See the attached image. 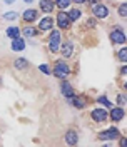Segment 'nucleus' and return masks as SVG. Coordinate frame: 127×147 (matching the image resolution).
I'll list each match as a JSON object with an SVG mask.
<instances>
[{
  "label": "nucleus",
  "instance_id": "f257e3e1",
  "mask_svg": "<svg viewBox=\"0 0 127 147\" xmlns=\"http://www.w3.org/2000/svg\"><path fill=\"white\" fill-rule=\"evenodd\" d=\"M70 72H72V70H70V67L65 64V62H60V60H59V62H55L54 69H52V74H54L57 79H60V80L65 79L67 75H70Z\"/></svg>",
  "mask_w": 127,
  "mask_h": 147
},
{
  "label": "nucleus",
  "instance_id": "f03ea898",
  "mask_svg": "<svg viewBox=\"0 0 127 147\" xmlns=\"http://www.w3.org/2000/svg\"><path fill=\"white\" fill-rule=\"evenodd\" d=\"M60 40H62L60 30H52L50 35H49V47H50L52 52H59V49H60Z\"/></svg>",
  "mask_w": 127,
  "mask_h": 147
},
{
  "label": "nucleus",
  "instance_id": "7ed1b4c3",
  "mask_svg": "<svg viewBox=\"0 0 127 147\" xmlns=\"http://www.w3.org/2000/svg\"><path fill=\"white\" fill-rule=\"evenodd\" d=\"M110 40H112V44H119V45L126 44V34H124V30H122L120 25H117L116 30L110 32Z\"/></svg>",
  "mask_w": 127,
  "mask_h": 147
},
{
  "label": "nucleus",
  "instance_id": "20e7f679",
  "mask_svg": "<svg viewBox=\"0 0 127 147\" xmlns=\"http://www.w3.org/2000/svg\"><path fill=\"white\" fill-rule=\"evenodd\" d=\"M120 137V132H119L117 129H107V130H102L99 132V139L100 140H116V139Z\"/></svg>",
  "mask_w": 127,
  "mask_h": 147
},
{
  "label": "nucleus",
  "instance_id": "39448f33",
  "mask_svg": "<svg viewBox=\"0 0 127 147\" xmlns=\"http://www.w3.org/2000/svg\"><path fill=\"white\" fill-rule=\"evenodd\" d=\"M92 13L95 15L97 18H105L107 15H109V10H107V7L105 5H102V3H94L92 5Z\"/></svg>",
  "mask_w": 127,
  "mask_h": 147
},
{
  "label": "nucleus",
  "instance_id": "423d86ee",
  "mask_svg": "<svg viewBox=\"0 0 127 147\" xmlns=\"http://www.w3.org/2000/svg\"><path fill=\"white\" fill-rule=\"evenodd\" d=\"M60 92H62V95H65L67 99H72L74 95H75L74 87L70 85V82H67L65 79H62V82H60Z\"/></svg>",
  "mask_w": 127,
  "mask_h": 147
},
{
  "label": "nucleus",
  "instance_id": "0eeeda50",
  "mask_svg": "<svg viewBox=\"0 0 127 147\" xmlns=\"http://www.w3.org/2000/svg\"><path fill=\"white\" fill-rule=\"evenodd\" d=\"M59 50H60V54H62L65 59H69V57H72L74 55V44L67 40V42L60 44V49H59Z\"/></svg>",
  "mask_w": 127,
  "mask_h": 147
},
{
  "label": "nucleus",
  "instance_id": "6e6552de",
  "mask_svg": "<svg viewBox=\"0 0 127 147\" xmlns=\"http://www.w3.org/2000/svg\"><path fill=\"white\" fill-rule=\"evenodd\" d=\"M91 115H92V120L94 122H104V120L107 119V110L102 109V107L100 109H94Z\"/></svg>",
  "mask_w": 127,
  "mask_h": 147
},
{
  "label": "nucleus",
  "instance_id": "1a4fd4ad",
  "mask_svg": "<svg viewBox=\"0 0 127 147\" xmlns=\"http://www.w3.org/2000/svg\"><path fill=\"white\" fill-rule=\"evenodd\" d=\"M57 24H59V27L60 28H69L70 27V18L69 15L65 13V12H59V15H57Z\"/></svg>",
  "mask_w": 127,
  "mask_h": 147
},
{
  "label": "nucleus",
  "instance_id": "9d476101",
  "mask_svg": "<svg viewBox=\"0 0 127 147\" xmlns=\"http://www.w3.org/2000/svg\"><path fill=\"white\" fill-rule=\"evenodd\" d=\"M124 115H126V112H124V109H122V107H114V109H112V112H110V119L114 120V122L122 120V119H124Z\"/></svg>",
  "mask_w": 127,
  "mask_h": 147
},
{
  "label": "nucleus",
  "instance_id": "9b49d317",
  "mask_svg": "<svg viewBox=\"0 0 127 147\" xmlns=\"http://www.w3.org/2000/svg\"><path fill=\"white\" fill-rule=\"evenodd\" d=\"M14 42H12V50H15V52H22L24 49H25V40L24 38H20V37H15V38H12Z\"/></svg>",
  "mask_w": 127,
  "mask_h": 147
},
{
  "label": "nucleus",
  "instance_id": "f8f14e48",
  "mask_svg": "<svg viewBox=\"0 0 127 147\" xmlns=\"http://www.w3.org/2000/svg\"><path fill=\"white\" fill-rule=\"evenodd\" d=\"M54 7H55L54 0H40V10L44 13H50L54 10Z\"/></svg>",
  "mask_w": 127,
  "mask_h": 147
},
{
  "label": "nucleus",
  "instance_id": "ddd939ff",
  "mask_svg": "<svg viewBox=\"0 0 127 147\" xmlns=\"http://www.w3.org/2000/svg\"><path fill=\"white\" fill-rule=\"evenodd\" d=\"M37 15H39V12H37L35 9H28V10H25V12H24L22 18H24L27 24H30V22H34V20L37 18Z\"/></svg>",
  "mask_w": 127,
  "mask_h": 147
},
{
  "label": "nucleus",
  "instance_id": "4468645a",
  "mask_svg": "<svg viewBox=\"0 0 127 147\" xmlns=\"http://www.w3.org/2000/svg\"><path fill=\"white\" fill-rule=\"evenodd\" d=\"M65 142H67L69 146H75V144L79 142L77 132H75V130H67V134H65Z\"/></svg>",
  "mask_w": 127,
  "mask_h": 147
},
{
  "label": "nucleus",
  "instance_id": "2eb2a0df",
  "mask_svg": "<svg viewBox=\"0 0 127 147\" xmlns=\"http://www.w3.org/2000/svg\"><path fill=\"white\" fill-rule=\"evenodd\" d=\"M54 27V20H52V18L50 17H45V18H42V20H40V25H39V28H40V30H50V28Z\"/></svg>",
  "mask_w": 127,
  "mask_h": 147
},
{
  "label": "nucleus",
  "instance_id": "dca6fc26",
  "mask_svg": "<svg viewBox=\"0 0 127 147\" xmlns=\"http://www.w3.org/2000/svg\"><path fill=\"white\" fill-rule=\"evenodd\" d=\"M14 67L17 69V70H25L28 67V62L25 60V59H17L15 62H14Z\"/></svg>",
  "mask_w": 127,
  "mask_h": 147
},
{
  "label": "nucleus",
  "instance_id": "f3484780",
  "mask_svg": "<svg viewBox=\"0 0 127 147\" xmlns=\"http://www.w3.org/2000/svg\"><path fill=\"white\" fill-rule=\"evenodd\" d=\"M69 100L72 102V104L75 105V107H77V109H84V107H85V100H84L82 97H77V95H74L72 99H69Z\"/></svg>",
  "mask_w": 127,
  "mask_h": 147
},
{
  "label": "nucleus",
  "instance_id": "a211bd4d",
  "mask_svg": "<svg viewBox=\"0 0 127 147\" xmlns=\"http://www.w3.org/2000/svg\"><path fill=\"white\" fill-rule=\"evenodd\" d=\"M22 34L25 37H35V34H37V30H35V27H32V25H27V27H24L22 28Z\"/></svg>",
  "mask_w": 127,
  "mask_h": 147
},
{
  "label": "nucleus",
  "instance_id": "6ab92c4d",
  "mask_svg": "<svg viewBox=\"0 0 127 147\" xmlns=\"http://www.w3.org/2000/svg\"><path fill=\"white\" fill-rule=\"evenodd\" d=\"M7 37H10V38L20 37V28H18V27H10V28H7Z\"/></svg>",
  "mask_w": 127,
  "mask_h": 147
},
{
  "label": "nucleus",
  "instance_id": "aec40b11",
  "mask_svg": "<svg viewBox=\"0 0 127 147\" xmlns=\"http://www.w3.org/2000/svg\"><path fill=\"white\" fill-rule=\"evenodd\" d=\"M67 15H69V18H70V22H75V20H79V17H80V10L72 9Z\"/></svg>",
  "mask_w": 127,
  "mask_h": 147
},
{
  "label": "nucleus",
  "instance_id": "412c9836",
  "mask_svg": "<svg viewBox=\"0 0 127 147\" xmlns=\"http://www.w3.org/2000/svg\"><path fill=\"white\" fill-rule=\"evenodd\" d=\"M54 3L62 10V9H67V7L70 5V0H54Z\"/></svg>",
  "mask_w": 127,
  "mask_h": 147
},
{
  "label": "nucleus",
  "instance_id": "4be33fe9",
  "mask_svg": "<svg viewBox=\"0 0 127 147\" xmlns=\"http://www.w3.org/2000/svg\"><path fill=\"white\" fill-rule=\"evenodd\" d=\"M119 15H120V17H127V3L126 2L119 5Z\"/></svg>",
  "mask_w": 127,
  "mask_h": 147
},
{
  "label": "nucleus",
  "instance_id": "5701e85b",
  "mask_svg": "<svg viewBox=\"0 0 127 147\" xmlns=\"http://www.w3.org/2000/svg\"><path fill=\"white\" fill-rule=\"evenodd\" d=\"M97 100H99V104L105 105V107H112V104H110V102L107 100V97H105V95H100V97L97 99Z\"/></svg>",
  "mask_w": 127,
  "mask_h": 147
},
{
  "label": "nucleus",
  "instance_id": "b1692460",
  "mask_svg": "<svg viewBox=\"0 0 127 147\" xmlns=\"http://www.w3.org/2000/svg\"><path fill=\"white\" fill-rule=\"evenodd\" d=\"M119 60L120 62H127V49H122L119 52Z\"/></svg>",
  "mask_w": 127,
  "mask_h": 147
},
{
  "label": "nucleus",
  "instance_id": "393cba45",
  "mask_svg": "<svg viewBox=\"0 0 127 147\" xmlns=\"http://www.w3.org/2000/svg\"><path fill=\"white\" fill-rule=\"evenodd\" d=\"M39 69H40V72H42V74H47V75H49V74H52V69H50L47 64H42Z\"/></svg>",
  "mask_w": 127,
  "mask_h": 147
},
{
  "label": "nucleus",
  "instance_id": "a878e982",
  "mask_svg": "<svg viewBox=\"0 0 127 147\" xmlns=\"http://www.w3.org/2000/svg\"><path fill=\"white\" fill-rule=\"evenodd\" d=\"M5 18H7V20H15V18H17V13H15V12H7V13H5Z\"/></svg>",
  "mask_w": 127,
  "mask_h": 147
},
{
  "label": "nucleus",
  "instance_id": "bb28decb",
  "mask_svg": "<svg viewBox=\"0 0 127 147\" xmlns=\"http://www.w3.org/2000/svg\"><path fill=\"white\" fill-rule=\"evenodd\" d=\"M117 102H119V104H120V105H122V104H126V97H124V95L120 94V95H119V97H117Z\"/></svg>",
  "mask_w": 127,
  "mask_h": 147
},
{
  "label": "nucleus",
  "instance_id": "cd10ccee",
  "mask_svg": "<svg viewBox=\"0 0 127 147\" xmlns=\"http://www.w3.org/2000/svg\"><path fill=\"white\" fill-rule=\"evenodd\" d=\"M119 139H120V142H119V144H120V146L124 147V146L127 144V139H126V137H119Z\"/></svg>",
  "mask_w": 127,
  "mask_h": 147
},
{
  "label": "nucleus",
  "instance_id": "c85d7f7f",
  "mask_svg": "<svg viewBox=\"0 0 127 147\" xmlns=\"http://www.w3.org/2000/svg\"><path fill=\"white\" fill-rule=\"evenodd\" d=\"M85 25H89V27H95V22H94V20H87Z\"/></svg>",
  "mask_w": 127,
  "mask_h": 147
},
{
  "label": "nucleus",
  "instance_id": "c756f323",
  "mask_svg": "<svg viewBox=\"0 0 127 147\" xmlns=\"http://www.w3.org/2000/svg\"><path fill=\"white\" fill-rule=\"evenodd\" d=\"M100 0H87V3H91V5H94V3H99Z\"/></svg>",
  "mask_w": 127,
  "mask_h": 147
},
{
  "label": "nucleus",
  "instance_id": "7c9ffc66",
  "mask_svg": "<svg viewBox=\"0 0 127 147\" xmlns=\"http://www.w3.org/2000/svg\"><path fill=\"white\" fill-rule=\"evenodd\" d=\"M127 72V67L126 65H122V67H120V74H126Z\"/></svg>",
  "mask_w": 127,
  "mask_h": 147
},
{
  "label": "nucleus",
  "instance_id": "2f4dec72",
  "mask_svg": "<svg viewBox=\"0 0 127 147\" xmlns=\"http://www.w3.org/2000/svg\"><path fill=\"white\" fill-rule=\"evenodd\" d=\"M70 2H75V3H85L87 0H70Z\"/></svg>",
  "mask_w": 127,
  "mask_h": 147
},
{
  "label": "nucleus",
  "instance_id": "473e14b6",
  "mask_svg": "<svg viewBox=\"0 0 127 147\" xmlns=\"http://www.w3.org/2000/svg\"><path fill=\"white\" fill-rule=\"evenodd\" d=\"M5 2H7V3H14V2H15V0H5Z\"/></svg>",
  "mask_w": 127,
  "mask_h": 147
},
{
  "label": "nucleus",
  "instance_id": "72a5a7b5",
  "mask_svg": "<svg viewBox=\"0 0 127 147\" xmlns=\"http://www.w3.org/2000/svg\"><path fill=\"white\" fill-rule=\"evenodd\" d=\"M24 2H25V3H32V2H34V0H24Z\"/></svg>",
  "mask_w": 127,
  "mask_h": 147
}]
</instances>
